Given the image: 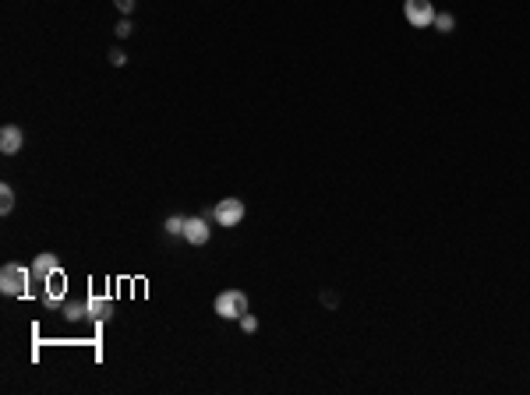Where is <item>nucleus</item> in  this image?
<instances>
[{"label":"nucleus","instance_id":"9b49d317","mask_svg":"<svg viewBox=\"0 0 530 395\" xmlns=\"http://www.w3.org/2000/svg\"><path fill=\"white\" fill-rule=\"evenodd\" d=\"M11 209H15V191H11V184H4L0 187V212L11 216Z\"/></svg>","mask_w":530,"mask_h":395},{"label":"nucleus","instance_id":"7ed1b4c3","mask_svg":"<svg viewBox=\"0 0 530 395\" xmlns=\"http://www.w3.org/2000/svg\"><path fill=\"white\" fill-rule=\"evenodd\" d=\"M244 202L241 198H223V202L212 209V219L219 222V226H226V229H234V226H241V219H244Z\"/></svg>","mask_w":530,"mask_h":395},{"label":"nucleus","instance_id":"ddd939ff","mask_svg":"<svg viewBox=\"0 0 530 395\" xmlns=\"http://www.w3.org/2000/svg\"><path fill=\"white\" fill-rule=\"evenodd\" d=\"M438 32H452V28H456V18H452V15H435V21H431Z\"/></svg>","mask_w":530,"mask_h":395},{"label":"nucleus","instance_id":"4468645a","mask_svg":"<svg viewBox=\"0 0 530 395\" xmlns=\"http://www.w3.org/2000/svg\"><path fill=\"white\" fill-rule=\"evenodd\" d=\"M241 328L251 335V332H258V318H255V314L248 310V314H241Z\"/></svg>","mask_w":530,"mask_h":395},{"label":"nucleus","instance_id":"f03ea898","mask_svg":"<svg viewBox=\"0 0 530 395\" xmlns=\"http://www.w3.org/2000/svg\"><path fill=\"white\" fill-rule=\"evenodd\" d=\"M216 314L219 318H226V322H241V314H248V293H241V290H223L219 297H216Z\"/></svg>","mask_w":530,"mask_h":395},{"label":"nucleus","instance_id":"1a4fd4ad","mask_svg":"<svg viewBox=\"0 0 530 395\" xmlns=\"http://www.w3.org/2000/svg\"><path fill=\"white\" fill-rule=\"evenodd\" d=\"M110 314H113V304L106 297H89V318L92 322H110Z\"/></svg>","mask_w":530,"mask_h":395},{"label":"nucleus","instance_id":"9d476101","mask_svg":"<svg viewBox=\"0 0 530 395\" xmlns=\"http://www.w3.org/2000/svg\"><path fill=\"white\" fill-rule=\"evenodd\" d=\"M64 318H67V322L89 318V300H67V304H64Z\"/></svg>","mask_w":530,"mask_h":395},{"label":"nucleus","instance_id":"39448f33","mask_svg":"<svg viewBox=\"0 0 530 395\" xmlns=\"http://www.w3.org/2000/svg\"><path fill=\"white\" fill-rule=\"evenodd\" d=\"M209 219H212V212L209 216H191L184 222V240L187 244H195V247H202V244H209Z\"/></svg>","mask_w":530,"mask_h":395},{"label":"nucleus","instance_id":"f3484780","mask_svg":"<svg viewBox=\"0 0 530 395\" xmlns=\"http://www.w3.org/2000/svg\"><path fill=\"white\" fill-rule=\"evenodd\" d=\"M117 8H121L124 15H131V11H135V0H117Z\"/></svg>","mask_w":530,"mask_h":395},{"label":"nucleus","instance_id":"f257e3e1","mask_svg":"<svg viewBox=\"0 0 530 395\" xmlns=\"http://www.w3.org/2000/svg\"><path fill=\"white\" fill-rule=\"evenodd\" d=\"M28 283H32V268H22L15 261L0 268V293L4 297H25Z\"/></svg>","mask_w":530,"mask_h":395},{"label":"nucleus","instance_id":"0eeeda50","mask_svg":"<svg viewBox=\"0 0 530 395\" xmlns=\"http://www.w3.org/2000/svg\"><path fill=\"white\" fill-rule=\"evenodd\" d=\"M22 145H25V134H22V128H18V124H8L4 131H0V152H4V155L22 152Z\"/></svg>","mask_w":530,"mask_h":395},{"label":"nucleus","instance_id":"6e6552de","mask_svg":"<svg viewBox=\"0 0 530 395\" xmlns=\"http://www.w3.org/2000/svg\"><path fill=\"white\" fill-rule=\"evenodd\" d=\"M46 290H43V300L50 304V307H57V304H64V290H67V283H64V275L57 272V275H50V279L43 283Z\"/></svg>","mask_w":530,"mask_h":395},{"label":"nucleus","instance_id":"f8f14e48","mask_svg":"<svg viewBox=\"0 0 530 395\" xmlns=\"http://www.w3.org/2000/svg\"><path fill=\"white\" fill-rule=\"evenodd\" d=\"M184 222H187L184 216H170V219L163 222V229H166L170 236H184Z\"/></svg>","mask_w":530,"mask_h":395},{"label":"nucleus","instance_id":"423d86ee","mask_svg":"<svg viewBox=\"0 0 530 395\" xmlns=\"http://www.w3.org/2000/svg\"><path fill=\"white\" fill-rule=\"evenodd\" d=\"M32 268V283H46L50 279V275H57L60 272V261H57V254H35V261L28 265Z\"/></svg>","mask_w":530,"mask_h":395},{"label":"nucleus","instance_id":"dca6fc26","mask_svg":"<svg viewBox=\"0 0 530 395\" xmlns=\"http://www.w3.org/2000/svg\"><path fill=\"white\" fill-rule=\"evenodd\" d=\"M117 35L128 39V35H131V21H121V25H117Z\"/></svg>","mask_w":530,"mask_h":395},{"label":"nucleus","instance_id":"2eb2a0df","mask_svg":"<svg viewBox=\"0 0 530 395\" xmlns=\"http://www.w3.org/2000/svg\"><path fill=\"white\" fill-rule=\"evenodd\" d=\"M124 60H128V57H124V50H113V53H110V64H113V67H121Z\"/></svg>","mask_w":530,"mask_h":395},{"label":"nucleus","instance_id":"20e7f679","mask_svg":"<svg viewBox=\"0 0 530 395\" xmlns=\"http://www.w3.org/2000/svg\"><path fill=\"white\" fill-rule=\"evenodd\" d=\"M403 18H407L413 28H428V25L435 21L431 0H403Z\"/></svg>","mask_w":530,"mask_h":395}]
</instances>
